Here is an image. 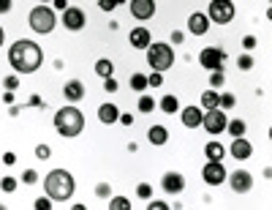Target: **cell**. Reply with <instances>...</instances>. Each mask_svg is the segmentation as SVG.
<instances>
[{"label": "cell", "instance_id": "obj_46", "mask_svg": "<svg viewBox=\"0 0 272 210\" xmlns=\"http://www.w3.org/2000/svg\"><path fill=\"white\" fill-rule=\"evenodd\" d=\"M11 11V0H0V14H8Z\"/></svg>", "mask_w": 272, "mask_h": 210}, {"label": "cell", "instance_id": "obj_45", "mask_svg": "<svg viewBox=\"0 0 272 210\" xmlns=\"http://www.w3.org/2000/svg\"><path fill=\"white\" fill-rule=\"evenodd\" d=\"M3 164L5 167H14L16 164V153H11V150H8V153H3Z\"/></svg>", "mask_w": 272, "mask_h": 210}, {"label": "cell", "instance_id": "obj_21", "mask_svg": "<svg viewBox=\"0 0 272 210\" xmlns=\"http://www.w3.org/2000/svg\"><path fill=\"white\" fill-rule=\"evenodd\" d=\"M147 139H150V145L161 148V145H166V142H169V131H166V126H150Z\"/></svg>", "mask_w": 272, "mask_h": 210}, {"label": "cell", "instance_id": "obj_50", "mask_svg": "<svg viewBox=\"0 0 272 210\" xmlns=\"http://www.w3.org/2000/svg\"><path fill=\"white\" fill-rule=\"evenodd\" d=\"M55 8H63V11H66L68 3H66V0H55Z\"/></svg>", "mask_w": 272, "mask_h": 210}, {"label": "cell", "instance_id": "obj_42", "mask_svg": "<svg viewBox=\"0 0 272 210\" xmlns=\"http://www.w3.org/2000/svg\"><path fill=\"white\" fill-rule=\"evenodd\" d=\"M242 46H245L248 52L256 49V36H245V38H242Z\"/></svg>", "mask_w": 272, "mask_h": 210}, {"label": "cell", "instance_id": "obj_31", "mask_svg": "<svg viewBox=\"0 0 272 210\" xmlns=\"http://www.w3.org/2000/svg\"><path fill=\"white\" fill-rule=\"evenodd\" d=\"M136 197H139V200H153V186H150V183H139L136 186Z\"/></svg>", "mask_w": 272, "mask_h": 210}, {"label": "cell", "instance_id": "obj_49", "mask_svg": "<svg viewBox=\"0 0 272 210\" xmlns=\"http://www.w3.org/2000/svg\"><path fill=\"white\" fill-rule=\"evenodd\" d=\"M3 101H5V104H11V107H14V93H5V96H3Z\"/></svg>", "mask_w": 272, "mask_h": 210}, {"label": "cell", "instance_id": "obj_5", "mask_svg": "<svg viewBox=\"0 0 272 210\" xmlns=\"http://www.w3.org/2000/svg\"><path fill=\"white\" fill-rule=\"evenodd\" d=\"M27 22H30V27L36 33H41V36H46V33H52L55 30V25H57V16H55V11L49 8V5H33L30 8V16H27Z\"/></svg>", "mask_w": 272, "mask_h": 210}, {"label": "cell", "instance_id": "obj_27", "mask_svg": "<svg viewBox=\"0 0 272 210\" xmlns=\"http://www.w3.org/2000/svg\"><path fill=\"white\" fill-rule=\"evenodd\" d=\"M136 107H139V112L147 115V112H153V109L158 107V104L153 101V96H139V104H136Z\"/></svg>", "mask_w": 272, "mask_h": 210}, {"label": "cell", "instance_id": "obj_44", "mask_svg": "<svg viewBox=\"0 0 272 210\" xmlns=\"http://www.w3.org/2000/svg\"><path fill=\"white\" fill-rule=\"evenodd\" d=\"M185 41V33L180 30H172V46H177V44H182Z\"/></svg>", "mask_w": 272, "mask_h": 210}, {"label": "cell", "instance_id": "obj_19", "mask_svg": "<svg viewBox=\"0 0 272 210\" xmlns=\"http://www.w3.org/2000/svg\"><path fill=\"white\" fill-rule=\"evenodd\" d=\"M180 115H182V126L185 128H199L201 126V115L204 112H201L199 107H185Z\"/></svg>", "mask_w": 272, "mask_h": 210}, {"label": "cell", "instance_id": "obj_11", "mask_svg": "<svg viewBox=\"0 0 272 210\" xmlns=\"http://www.w3.org/2000/svg\"><path fill=\"white\" fill-rule=\"evenodd\" d=\"M201 178H204L207 186H221L226 183V167L218 164V161H207L204 169H201Z\"/></svg>", "mask_w": 272, "mask_h": 210}, {"label": "cell", "instance_id": "obj_38", "mask_svg": "<svg viewBox=\"0 0 272 210\" xmlns=\"http://www.w3.org/2000/svg\"><path fill=\"white\" fill-rule=\"evenodd\" d=\"M49 156H52V148H49V145H36V159L46 161Z\"/></svg>", "mask_w": 272, "mask_h": 210}, {"label": "cell", "instance_id": "obj_10", "mask_svg": "<svg viewBox=\"0 0 272 210\" xmlns=\"http://www.w3.org/2000/svg\"><path fill=\"white\" fill-rule=\"evenodd\" d=\"M229 183H231V191L234 194H248V191L253 189V175L248 172V169H237V172L226 175Z\"/></svg>", "mask_w": 272, "mask_h": 210}, {"label": "cell", "instance_id": "obj_7", "mask_svg": "<svg viewBox=\"0 0 272 210\" xmlns=\"http://www.w3.org/2000/svg\"><path fill=\"white\" fill-rule=\"evenodd\" d=\"M226 123H229V118H226L223 109H207V112L201 115V128H204L210 137L223 134V131H226Z\"/></svg>", "mask_w": 272, "mask_h": 210}, {"label": "cell", "instance_id": "obj_4", "mask_svg": "<svg viewBox=\"0 0 272 210\" xmlns=\"http://www.w3.org/2000/svg\"><path fill=\"white\" fill-rule=\"evenodd\" d=\"M147 63L155 74L169 71V68L175 66V46L166 44V41H153L147 46Z\"/></svg>", "mask_w": 272, "mask_h": 210}, {"label": "cell", "instance_id": "obj_8", "mask_svg": "<svg viewBox=\"0 0 272 210\" xmlns=\"http://www.w3.org/2000/svg\"><path fill=\"white\" fill-rule=\"evenodd\" d=\"M223 60H226V52H223L221 46H204V49L199 52V66L207 68V71H221Z\"/></svg>", "mask_w": 272, "mask_h": 210}, {"label": "cell", "instance_id": "obj_40", "mask_svg": "<svg viewBox=\"0 0 272 210\" xmlns=\"http://www.w3.org/2000/svg\"><path fill=\"white\" fill-rule=\"evenodd\" d=\"M164 85V77H161V74H150L147 77V87H161Z\"/></svg>", "mask_w": 272, "mask_h": 210}, {"label": "cell", "instance_id": "obj_3", "mask_svg": "<svg viewBox=\"0 0 272 210\" xmlns=\"http://www.w3.org/2000/svg\"><path fill=\"white\" fill-rule=\"evenodd\" d=\"M55 128H57V134H60V137H66V139L79 137V134L85 131V115H82V109L74 107V104L57 109V112H55Z\"/></svg>", "mask_w": 272, "mask_h": 210}, {"label": "cell", "instance_id": "obj_52", "mask_svg": "<svg viewBox=\"0 0 272 210\" xmlns=\"http://www.w3.org/2000/svg\"><path fill=\"white\" fill-rule=\"evenodd\" d=\"M71 210H88V205H71Z\"/></svg>", "mask_w": 272, "mask_h": 210}, {"label": "cell", "instance_id": "obj_37", "mask_svg": "<svg viewBox=\"0 0 272 210\" xmlns=\"http://www.w3.org/2000/svg\"><path fill=\"white\" fill-rule=\"evenodd\" d=\"M33 208H36V210H52L55 205H52V200H49V197H38V200L33 202Z\"/></svg>", "mask_w": 272, "mask_h": 210}, {"label": "cell", "instance_id": "obj_13", "mask_svg": "<svg viewBox=\"0 0 272 210\" xmlns=\"http://www.w3.org/2000/svg\"><path fill=\"white\" fill-rule=\"evenodd\" d=\"M131 14L136 16V19H153L155 14V3L153 0H131Z\"/></svg>", "mask_w": 272, "mask_h": 210}, {"label": "cell", "instance_id": "obj_29", "mask_svg": "<svg viewBox=\"0 0 272 210\" xmlns=\"http://www.w3.org/2000/svg\"><path fill=\"white\" fill-rule=\"evenodd\" d=\"M237 68H240V71H251V68H253V55L242 52V55L237 57Z\"/></svg>", "mask_w": 272, "mask_h": 210}, {"label": "cell", "instance_id": "obj_23", "mask_svg": "<svg viewBox=\"0 0 272 210\" xmlns=\"http://www.w3.org/2000/svg\"><path fill=\"white\" fill-rule=\"evenodd\" d=\"M158 107H161V112L175 115L177 109H180V101H177V96H175V93H169V96H164V98H161V104H158Z\"/></svg>", "mask_w": 272, "mask_h": 210}, {"label": "cell", "instance_id": "obj_26", "mask_svg": "<svg viewBox=\"0 0 272 210\" xmlns=\"http://www.w3.org/2000/svg\"><path fill=\"white\" fill-rule=\"evenodd\" d=\"M109 210H131V200L128 197H112L109 200Z\"/></svg>", "mask_w": 272, "mask_h": 210}, {"label": "cell", "instance_id": "obj_2", "mask_svg": "<svg viewBox=\"0 0 272 210\" xmlns=\"http://www.w3.org/2000/svg\"><path fill=\"white\" fill-rule=\"evenodd\" d=\"M44 189H46V197H49L52 202H66L74 197L77 183H74L71 172H66V169H52L44 178Z\"/></svg>", "mask_w": 272, "mask_h": 210}, {"label": "cell", "instance_id": "obj_53", "mask_svg": "<svg viewBox=\"0 0 272 210\" xmlns=\"http://www.w3.org/2000/svg\"><path fill=\"white\" fill-rule=\"evenodd\" d=\"M0 210H8V208H5V205H0Z\"/></svg>", "mask_w": 272, "mask_h": 210}, {"label": "cell", "instance_id": "obj_17", "mask_svg": "<svg viewBox=\"0 0 272 210\" xmlns=\"http://www.w3.org/2000/svg\"><path fill=\"white\" fill-rule=\"evenodd\" d=\"M207 27H210V19H207L204 14H199V11H196V14L188 16V30L193 33V36H204Z\"/></svg>", "mask_w": 272, "mask_h": 210}, {"label": "cell", "instance_id": "obj_43", "mask_svg": "<svg viewBox=\"0 0 272 210\" xmlns=\"http://www.w3.org/2000/svg\"><path fill=\"white\" fill-rule=\"evenodd\" d=\"M98 8H103V11H112V8H117V3H114V0H98Z\"/></svg>", "mask_w": 272, "mask_h": 210}, {"label": "cell", "instance_id": "obj_28", "mask_svg": "<svg viewBox=\"0 0 272 210\" xmlns=\"http://www.w3.org/2000/svg\"><path fill=\"white\" fill-rule=\"evenodd\" d=\"M131 87H134L136 93H144L147 90V77H144V74H131Z\"/></svg>", "mask_w": 272, "mask_h": 210}, {"label": "cell", "instance_id": "obj_16", "mask_svg": "<svg viewBox=\"0 0 272 210\" xmlns=\"http://www.w3.org/2000/svg\"><path fill=\"white\" fill-rule=\"evenodd\" d=\"M63 96H66L71 104L82 101V98H85V85L79 82V79H71V82H66V85H63Z\"/></svg>", "mask_w": 272, "mask_h": 210}, {"label": "cell", "instance_id": "obj_15", "mask_svg": "<svg viewBox=\"0 0 272 210\" xmlns=\"http://www.w3.org/2000/svg\"><path fill=\"white\" fill-rule=\"evenodd\" d=\"M128 41H131V46H134V49H147L150 44V30L147 27H134V30L128 33Z\"/></svg>", "mask_w": 272, "mask_h": 210}, {"label": "cell", "instance_id": "obj_14", "mask_svg": "<svg viewBox=\"0 0 272 210\" xmlns=\"http://www.w3.org/2000/svg\"><path fill=\"white\" fill-rule=\"evenodd\" d=\"M229 153L234 156L237 161H245V159H251V153H253V145L248 142L245 137H242V139H231V148H229Z\"/></svg>", "mask_w": 272, "mask_h": 210}, {"label": "cell", "instance_id": "obj_20", "mask_svg": "<svg viewBox=\"0 0 272 210\" xmlns=\"http://www.w3.org/2000/svg\"><path fill=\"white\" fill-rule=\"evenodd\" d=\"M204 156L207 161H218V164H223V156H226V148H223L218 139H212V142L204 145Z\"/></svg>", "mask_w": 272, "mask_h": 210}, {"label": "cell", "instance_id": "obj_33", "mask_svg": "<svg viewBox=\"0 0 272 210\" xmlns=\"http://www.w3.org/2000/svg\"><path fill=\"white\" fill-rule=\"evenodd\" d=\"M0 189H3L5 194H14V191H16V178H11V175H5V178L0 180Z\"/></svg>", "mask_w": 272, "mask_h": 210}, {"label": "cell", "instance_id": "obj_35", "mask_svg": "<svg viewBox=\"0 0 272 210\" xmlns=\"http://www.w3.org/2000/svg\"><path fill=\"white\" fill-rule=\"evenodd\" d=\"M22 183H25V186H36L38 183V172H36V169H25V172H22Z\"/></svg>", "mask_w": 272, "mask_h": 210}, {"label": "cell", "instance_id": "obj_18", "mask_svg": "<svg viewBox=\"0 0 272 210\" xmlns=\"http://www.w3.org/2000/svg\"><path fill=\"white\" fill-rule=\"evenodd\" d=\"M98 120H101V123H106V126L117 123V120H120V109L114 107L112 101L101 104V107H98Z\"/></svg>", "mask_w": 272, "mask_h": 210}, {"label": "cell", "instance_id": "obj_39", "mask_svg": "<svg viewBox=\"0 0 272 210\" xmlns=\"http://www.w3.org/2000/svg\"><path fill=\"white\" fill-rule=\"evenodd\" d=\"M147 210H172L166 202H161V200H150L147 202Z\"/></svg>", "mask_w": 272, "mask_h": 210}, {"label": "cell", "instance_id": "obj_32", "mask_svg": "<svg viewBox=\"0 0 272 210\" xmlns=\"http://www.w3.org/2000/svg\"><path fill=\"white\" fill-rule=\"evenodd\" d=\"M237 104V98L231 96V93H221V101H218V109H223V112H226V109H231Z\"/></svg>", "mask_w": 272, "mask_h": 210}, {"label": "cell", "instance_id": "obj_6", "mask_svg": "<svg viewBox=\"0 0 272 210\" xmlns=\"http://www.w3.org/2000/svg\"><path fill=\"white\" fill-rule=\"evenodd\" d=\"M234 3L231 0H212L210 3V11H207V19L215 22V25H229L231 19H234Z\"/></svg>", "mask_w": 272, "mask_h": 210}, {"label": "cell", "instance_id": "obj_48", "mask_svg": "<svg viewBox=\"0 0 272 210\" xmlns=\"http://www.w3.org/2000/svg\"><path fill=\"white\" fill-rule=\"evenodd\" d=\"M27 104H30V107H44V101L38 96H30V101H27Z\"/></svg>", "mask_w": 272, "mask_h": 210}, {"label": "cell", "instance_id": "obj_51", "mask_svg": "<svg viewBox=\"0 0 272 210\" xmlns=\"http://www.w3.org/2000/svg\"><path fill=\"white\" fill-rule=\"evenodd\" d=\"M3 41H5V30L0 27V46H3Z\"/></svg>", "mask_w": 272, "mask_h": 210}, {"label": "cell", "instance_id": "obj_22", "mask_svg": "<svg viewBox=\"0 0 272 210\" xmlns=\"http://www.w3.org/2000/svg\"><path fill=\"white\" fill-rule=\"evenodd\" d=\"M95 74H98L101 79H112V74H114V63H112V60H106V57L95 60Z\"/></svg>", "mask_w": 272, "mask_h": 210}, {"label": "cell", "instance_id": "obj_25", "mask_svg": "<svg viewBox=\"0 0 272 210\" xmlns=\"http://www.w3.org/2000/svg\"><path fill=\"white\" fill-rule=\"evenodd\" d=\"M218 101H221V93L218 90H204L201 93V107L204 109H218Z\"/></svg>", "mask_w": 272, "mask_h": 210}, {"label": "cell", "instance_id": "obj_9", "mask_svg": "<svg viewBox=\"0 0 272 210\" xmlns=\"http://www.w3.org/2000/svg\"><path fill=\"white\" fill-rule=\"evenodd\" d=\"M63 25H66V30L77 33L88 25V16H85V11L79 8V5H68V8L63 11Z\"/></svg>", "mask_w": 272, "mask_h": 210}, {"label": "cell", "instance_id": "obj_30", "mask_svg": "<svg viewBox=\"0 0 272 210\" xmlns=\"http://www.w3.org/2000/svg\"><path fill=\"white\" fill-rule=\"evenodd\" d=\"M223 82H226V77H223V68H221V71H212V74H210V90L223 87Z\"/></svg>", "mask_w": 272, "mask_h": 210}, {"label": "cell", "instance_id": "obj_47", "mask_svg": "<svg viewBox=\"0 0 272 210\" xmlns=\"http://www.w3.org/2000/svg\"><path fill=\"white\" fill-rule=\"evenodd\" d=\"M117 123H123V126H131V123H134V118H131V115H120V120H117Z\"/></svg>", "mask_w": 272, "mask_h": 210}, {"label": "cell", "instance_id": "obj_41", "mask_svg": "<svg viewBox=\"0 0 272 210\" xmlns=\"http://www.w3.org/2000/svg\"><path fill=\"white\" fill-rule=\"evenodd\" d=\"M117 87L120 85H117V79H114V77L112 79H103V90H106V93H117Z\"/></svg>", "mask_w": 272, "mask_h": 210}, {"label": "cell", "instance_id": "obj_12", "mask_svg": "<svg viewBox=\"0 0 272 210\" xmlns=\"http://www.w3.org/2000/svg\"><path fill=\"white\" fill-rule=\"evenodd\" d=\"M161 186H164L166 194H182L185 191V178L180 172H166L164 178H161Z\"/></svg>", "mask_w": 272, "mask_h": 210}, {"label": "cell", "instance_id": "obj_24", "mask_svg": "<svg viewBox=\"0 0 272 210\" xmlns=\"http://www.w3.org/2000/svg\"><path fill=\"white\" fill-rule=\"evenodd\" d=\"M226 131H229L234 139H242V137H245V131H248V126H245V120L234 118V120H229V123H226Z\"/></svg>", "mask_w": 272, "mask_h": 210}, {"label": "cell", "instance_id": "obj_36", "mask_svg": "<svg viewBox=\"0 0 272 210\" xmlns=\"http://www.w3.org/2000/svg\"><path fill=\"white\" fill-rule=\"evenodd\" d=\"M3 87H5V93H14L16 87H19V77H14V74H11V77H5L3 79Z\"/></svg>", "mask_w": 272, "mask_h": 210}, {"label": "cell", "instance_id": "obj_1", "mask_svg": "<svg viewBox=\"0 0 272 210\" xmlns=\"http://www.w3.org/2000/svg\"><path fill=\"white\" fill-rule=\"evenodd\" d=\"M8 63H11V68H14L16 74H33V71L41 68L44 52H41V46H38L36 41H30V38H19V41H14L11 49H8Z\"/></svg>", "mask_w": 272, "mask_h": 210}, {"label": "cell", "instance_id": "obj_34", "mask_svg": "<svg viewBox=\"0 0 272 210\" xmlns=\"http://www.w3.org/2000/svg\"><path fill=\"white\" fill-rule=\"evenodd\" d=\"M95 197H101V200H112V183H98L95 186Z\"/></svg>", "mask_w": 272, "mask_h": 210}]
</instances>
